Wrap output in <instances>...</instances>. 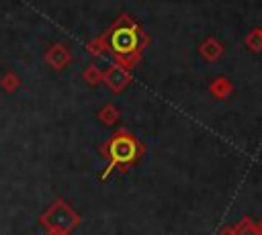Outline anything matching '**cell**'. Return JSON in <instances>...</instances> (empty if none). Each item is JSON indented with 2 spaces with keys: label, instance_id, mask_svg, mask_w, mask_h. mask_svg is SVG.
I'll use <instances>...</instances> for the list:
<instances>
[{
  "label": "cell",
  "instance_id": "1",
  "mask_svg": "<svg viewBox=\"0 0 262 235\" xmlns=\"http://www.w3.org/2000/svg\"><path fill=\"white\" fill-rule=\"evenodd\" d=\"M104 35L108 41V51H113L115 57L129 53H143V49L149 45L147 33L127 14H121Z\"/></svg>",
  "mask_w": 262,
  "mask_h": 235
},
{
  "label": "cell",
  "instance_id": "2",
  "mask_svg": "<svg viewBox=\"0 0 262 235\" xmlns=\"http://www.w3.org/2000/svg\"><path fill=\"white\" fill-rule=\"evenodd\" d=\"M102 155L108 159V163H113L115 168H119L121 172H125L129 166H133L137 161V157L143 153V145L129 133V131H117L104 145H102Z\"/></svg>",
  "mask_w": 262,
  "mask_h": 235
},
{
  "label": "cell",
  "instance_id": "3",
  "mask_svg": "<svg viewBox=\"0 0 262 235\" xmlns=\"http://www.w3.org/2000/svg\"><path fill=\"white\" fill-rule=\"evenodd\" d=\"M102 82L108 86L111 92L119 94V92H123L131 84V72L127 67L119 65V63H111L106 67V72L102 74Z\"/></svg>",
  "mask_w": 262,
  "mask_h": 235
},
{
  "label": "cell",
  "instance_id": "4",
  "mask_svg": "<svg viewBox=\"0 0 262 235\" xmlns=\"http://www.w3.org/2000/svg\"><path fill=\"white\" fill-rule=\"evenodd\" d=\"M199 53L203 55L205 61L213 63V61H219L221 55H223V45L221 41H217L215 37H207L201 45H199Z\"/></svg>",
  "mask_w": 262,
  "mask_h": 235
},
{
  "label": "cell",
  "instance_id": "5",
  "mask_svg": "<svg viewBox=\"0 0 262 235\" xmlns=\"http://www.w3.org/2000/svg\"><path fill=\"white\" fill-rule=\"evenodd\" d=\"M70 59H72V55H70V51H68L63 45H53V47L47 51V61H49L55 69H61L63 65H68Z\"/></svg>",
  "mask_w": 262,
  "mask_h": 235
},
{
  "label": "cell",
  "instance_id": "6",
  "mask_svg": "<svg viewBox=\"0 0 262 235\" xmlns=\"http://www.w3.org/2000/svg\"><path fill=\"white\" fill-rule=\"evenodd\" d=\"M209 92L217 98V100H225L231 92H233V86H231V82L227 80V78H223V76H219V78H215L213 82H211V86H209Z\"/></svg>",
  "mask_w": 262,
  "mask_h": 235
},
{
  "label": "cell",
  "instance_id": "7",
  "mask_svg": "<svg viewBox=\"0 0 262 235\" xmlns=\"http://www.w3.org/2000/svg\"><path fill=\"white\" fill-rule=\"evenodd\" d=\"M98 119L104 123V125H115L119 121V108L115 104H104L100 110H98Z\"/></svg>",
  "mask_w": 262,
  "mask_h": 235
},
{
  "label": "cell",
  "instance_id": "8",
  "mask_svg": "<svg viewBox=\"0 0 262 235\" xmlns=\"http://www.w3.org/2000/svg\"><path fill=\"white\" fill-rule=\"evenodd\" d=\"M244 45H246L250 51H254V53L262 51V35H260V31H258V29H252V31L246 35Z\"/></svg>",
  "mask_w": 262,
  "mask_h": 235
},
{
  "label": "cell",
  "instance_id": "9",
  "mask_svg": "<svg viewBox=\"0 0 262 235\" xmlns=\"http://www.w3.org/2000/svg\"><path fill=\"white\" fill-rule=\"evenodd\" d=\"M88 51H90L92 55H102V53H106V51H108L106 35H102V37H98V39L90 41V43H88Z\"/></svg>",
  "mask_w": 262,
  "mask_h": 235
},
{
  "label": "cell",
  "instance_id": "10",
  "mask_svg": "<svg viewBox=\"0 0 262 235\" xmlns=\"http://www.w3.org/2000/svg\"><path fill=\"white\" fill-rule=\"evenodd\" d=\"M233 231H235V235H260V231L252 225V221H250L248 217H244V219L239 221V225L233 227Z\"/></svg>",
  "mask_w": 262,
  "mask_h": 235
},
{
  "label": "cell",
  "instance_id": "11",
  "mask_svg": "<svg viewBox=\"0 0 262 235\" xmlns=\"http://www.w3.org/2000/svg\"><path fill=\"white\" fill-rule=\"evenodd\" d=\"M84 82L90 84V86H96L102 82V72L96 67V65H88L86 72H84Z\"/></svg>",
  "mask_w": 262,
  "mask_h": 235
},
{
  "label": "cell",
  "instance_id": "12",
  "mask_svg": "<svg viewBox=\"0 0 262 235\" xmlns=\"http://www.w3.org/2000/svg\"><path fill=\"white\" fill-rule=\"evenodd\" d=\"M221 235H235V231H233V229H223Z\"/></svg>",
  "mask_w": 262,
  "mask_h": 235
},
{
  "label": "cell",
  "instance_id": "13",
  "mask_svg": "<svg viewBox=\"0 0 262 235\" xmlns=\"http://www.w3.org/2000/svg\"><path fill=\"white\" fill-rule=\"evenodd\" d=\"M258 231H260V235H262V221H260V225H258Z\"/></svg>",
  "mask_w": 262,
  "mask_h": 235
},
{
  "label": "cell",
  "instance_id": "14",
  "mask_svg": "<svg viewBox=\"0 0 262 235\" xmlns=\"http://www.w3.org/2000/svg\"><path fill=\"white\" fill-rule=\"evenodd\" d=\"M258 31H260V35H262V27H258Z\"/></svg>",
  "mask_w": 262,
  "mask_h": 235
}]
</instances>
